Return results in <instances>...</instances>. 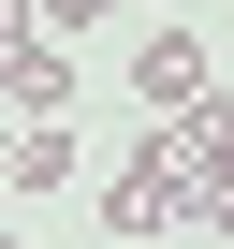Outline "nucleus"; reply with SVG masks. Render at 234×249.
Listing matches in <instances>:
<instances>
[{"label":"nucleus","instance_id":"2","mask_svg":"<svg viewBox=\"0 0 234 249\" xmlns=\"http://www.w3.org/2000/svg\"><path fill=\"white\" fill-rule=\"evenodd\" d=\"M0 103H15V117H73V44L59 30H15V44H0Z\"/></svg>","mask_w":234,"mask_h":249},{"label":"nucleus","instance_id":"4","mask_svg":"<svg viewBox=\"0 0 234 249\" xmlns=\"http://www.w3.org/2000/svg\"><path fill=\"white\" fill-rule=\"evenodd\" d=\"M102 15H117V0H30V30H59V44H73V30H102Z\"/></svg>","mask_w":234,"mask_h":249},{"label":"nucleus","instance_id":"3","mask_svg":"<svg viewBox=\"0 0 234 249\" xmlns=\"http://www.w3.org/2000/svg\"><path fill=\"white\" fill-rule=\"evenodd\" d=\"M15 191H73V117H30L15 132Z\"/></svg>","mask_w":234,"mask_h":249},{"label":"nucleus","instance_id":"1","mask_svg":"<svg viewBox=\"0 0 234 249\" xmlns=\"http://www.w3.org/2000/svg\"><path fill=\"white\" fill-rule=\"evenodd\" d=\"M205 88H219V59H205L190 30H147V44H132V103H147V117H190Z\"/></svg>","mask_w":234,"mask_h":249}]
</instances>
